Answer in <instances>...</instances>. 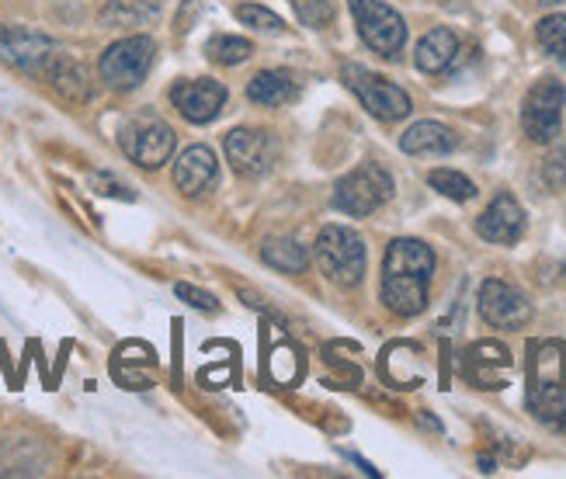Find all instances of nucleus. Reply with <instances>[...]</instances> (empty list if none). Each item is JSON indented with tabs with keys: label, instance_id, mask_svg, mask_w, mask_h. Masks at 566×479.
<instances>
[{
	"label": "nucleus",
	"instance_id": "obj_1",
	"mask_svg": "<svg viewBox=\"0 0 566 479\" xmlns=\"http://www.w3.org/2000/svg\"><path fill=\"white\" fill-rule=\"evenodd\" d=\"M434 274V250L421 240H392L382 261V302L397 316H417L428 306V285Z\"/></svg>",
	"mask_w": 566,
	"mask_h": 479
},
{
	"label": "nucleus",
	"instance_id": "obj_2",
	"mask_svg": "<svg viewBox=\"0 0 566 479\" xmlns=\"http://www.w3.org/2000/svg\"><path fill=\"white\" fill-rule=\"evenodd\" d=\"M566 344L535 341L528 351V410L535 420L563 431L566 424Z\"/></svg>",
	"mask_w": 566,
	"mask_h": 479
},
{
	"label": "nucleus",
	"instance_id": "obj_3",
	"mask_svg": "<svg viewBox=\"0 0 566 479\" xmlns=\"http://www.w3.org/2000/svg\"><path fill=\"white\" fill-rule=\"evenodd\" d=\"M316 264L340 289H355L365 279V243L348 226H324L316 237Z\"/></svg>",
	"mask_w": 566,
	"mask_h": 479
},
{
	"label": "nucleus",
	"instance_id": "obj_4",
	"mask_svg": "<svg viewBox=\"0 0 566 479\" xmlns=\"http://www.w3.org/2000/svg\"><path fill=\"white\" fill-rule=\"evenodd\" d=\"M157 56V45L150 35H129V39H118L115 45L105 49L102 63V81L115 91H133L146 81V73L154 66Z\"/></svg>",
	"mask_w": 566,
	"mask_h": 479
},
{
	"label": "nucleus",
	"instance_id": "obj_5",
	"mask_svg": "<svg viewBox=\"0 0 566 479\" xmlns=\"http://www.w3.org/2000/svg\"><path fill=\"white\" fill-rule=\"evenodd\" d=\"M392 198V178L379 164H361L344 174L334 188V206L348 216H373L379 206Z\"/></svg>",
	"mask_w": 566,
	"mask_h": 479
},
{
	"label": "nucleus",
	"instance_id": "obj_6",
	"mask_svg": "<svg viewBox=\"0 0 566 479\" xmlns=\"http://www.w3.org/2000/svg\"><path fill=\"white\" fill-rule=\"evenodd\" d=\"M340 77H344V84H348L352 91H355V97L361 101V105L373 112L376 118H382V122H400V118H407L410 115V94L403 91V87H397L392 81H386V77H379V73H373V70H365V66H358V63H348L340 70Z\"/></svg>",
	"mask_w": 566,
	"mask_h": 479
},
{
	"label": "nucleus",
	"instance_id": "obj_7",
	"mask_svg": "<svg viewBox=\"0 0 566 479\" xmlns=\"http://www.w3.org/2000/svg\"><path fill=\"white\" fill-rule=\"evenodd\" d=\"M348 8L355 14L361 42L373 49V53L392 60L407 45V24H403V18L392 11L389 4H382V0H348Z\"/></svg>",
	"mask_w": 566,
	"mask_h": 479
},
{
	"label": "nucleus",
	"instance_id": "obj_8",
	"mask_svg": "<svg viewBox=\"0 0 566 479\" xmlns=\"http://www.w3.org/2000/svg\"><path fill=\"white\" fill-rule=\"evenodd\" d=\"M563 105H566V87L556 77L538 81L522 105V129L532 143H553L559 136L563 122Z\"/></svg>",
	"mask_w": 566,
	"mask_h": 479
},
{
	"label": "nucleus",
	"instance_id": "obj_9",
	"mask_svg": "<svg viewBox=\"0 0 566 479\" xmlns=\"http://www.w3.org/2000/svg\"><path fill=\"white\" fill-rule=\"evenodd\" d=\"M175 143H178L175 129L160 118H136L122 129V149H126V157L146 170L167 164L170 154H175Z\"/></svg>",
	"mask_w": 566,
	"mask_h": 479
},
{
	"label": "nucleus",
	"instance_id": "obj_10",
	"mask_svg": "<svg viewBox=\"0 0 566 479\" xmlns=\"http://www.w3.org/2000/svg\"><path fill=\"white\" fill-rule=\"evenodd\" d=\"M480 316L497 326V331H522V326L532 320V302L501 279H486L480 285Z\"/></svg>",
	"mask_w": 566,
	"mask_h": 479
},
{
	"label": "nucleus",
	"instance_id": "obj_11",
	"mask_svg": "<svg viewBox=\"0 0 566 479\" xmlns=\"http://www.w3.org/2000/svg\"><path fill=\"white\" fill-rule=\"evenodd\" d=\"M227 160L240 178H264L279 157V143L261 129H233L227 136Z\"/></svg>",
	"mask_w": 566,
	"mask_h": 479
},
{
	"label": "nucleus",
	"instance_id": "obj_12",
	"mask_svg": "<svg viewBox=\"0 0 566 479\" xmlns=\"http://www.w3.org/2000/svg\"><path fill=\"white\" fill-rule=\"evenodd\" d=\"M56 42L29 29H14V24H0V60L18 70H45L53 60Z\"/></svg>",
	"mask_w": 566,
	"mask_h": 479
},
{
	"label": "nucleus",
	"instance_id": "obj_13",
	"mask_svg": "<svg viewBox=\"0 0 566 479\" xmlns=\"http://www.w3.org/2000/svg\"><path fill=\"white\" fill-rule=\"evenodd\" d=\"M170 101H175V108L195 122V125H206L212 122L219 112L227 105V87L219 81H181L170 91Z\"/></svg>",
	"mask_w": 566,
	"mask_h": 479
},
{
	"label": "nucleus",
	"instance_id": "obj_14",
	"mask_svg": "<svg viewBox=\"0 0 566 479\" xmlns=\"http://www.w3.org/2000/svg\"><path fill=\"white\" fill-rule=\"evenodd\" d=\"M476 233L490 243L511 247L525 237V209L511 195H497L486 206V212L476 219Z\"/></svg>",
	"mask_w": 566,
	"mask_h": 479
},
{
	"label": "nucleus",
	"instance_id": "obj_15",
	"mask_svg": "<svg viewBox=\"0 0 566 479\" xmlns=\"http://www.w3.org/2000/svg\"><path fill=\"white\" fill-rule=\"evenodd\" d=\"M216 178H219V160L209 146H188L175 164V185L188 198L209 191Z\"/></svg>",
	"mask_w": 566,
	"mask_h": 479
},
{
	"label": "nucleus",
	"instance_id": "obj_16",
	"mask_svg": "<svg viewBox=\"0 0 566 479\" xmlns=\"http://www.w3.org/2000/svg\"><path fill=\"white\" fill-rule=\"evenodd\" d=\"M459 146V136L441 122H417L400 136V149L410 157H441Z\"/></svg>",
	"mask_w": 566,
	"mask_h": 479
},
{
	"label": "nucleus",
	"instance_id": "obj_17",
	"mask_svg": "<svg viewBox=\"0 0 566 479\" xmlns=\"http://www.w3.org/2000/svg\"><path fill=\"white\" fill-rule=\"evenodd\" d=\"M382 375L386 383H392L397 389H413L424 383V368H421V351L413 344H389L382 355Z\"/></svg>",
	"mask_w": 566,
	"mask_h": 479
},
{
	"label": "nucleus",
	"instance_id": "obj_18",
	"mask_svg": "<svg viewBox=\"0 0 566 479\" xmlns=\"http://www.w3.org/2000/svg\"><path fill=\"white\" fill-rule=\"evenodd\" d=\"M45 77L53 81V87L66 97V101H73V105H81V101H87L91 97V81H87V70L77 63V60H70L66 53H53V60L45 63Z\"/></svg>",
	"mask_w": 566,
	"mask_h": 479
},
{
	"label": "nucleus",
	"instance_id": "obj_19",
	"mask_svg": "<svg viewBox=\"0 0 566 479\" xmlns=\"http://www.w3.org/2000/svg\"><path fill=\"white\" fill-rule=\"evenodd\" d=\"M455 56H459V39L449 29L428 32L421 42H417V53H413L417 70H424V73H446L455 63Z\"/></svg>",
	"mask_w": 566,
	"mask_h": 479
},
{
	"label": "nucleus",
	"instance_id": "obj_20",
	"mask_svg": "<svg viewBox=\"0 0 566 479\" xmlns=\"http://www.w3.org/2000/svg\"><path fill=\"white\" fill-rule=\"evenodd\" d=\"M248 97L254 101V105H264V108L289 105V101L295 97V81L289 77L285 70H264L251 81Z\"/></svg>",
	"mask_w": 566,
	"mask_h": 479
},
{
	"label": "nucleus",
	"instance_id": "obj_21",
	"mask_svg": "<svg viewBox=\"0 0 566 479\" xmlns=\"http://www.w3.org/2000/svg\"><path fill=\"white\" fill-rule=\"evenodd\" d=\"M160 14L157 0H112L102 8L105 29H139V24L154 21Z\"/></svg>",
	"mask_w": 566,
	"mask_h": 479
},
{
	"label": "nucleus",
	"instance_id": "obj_22",
	"mask_svg": "<svg viewBox=\"0 0 566 479\" xmlns=\"http://www.w3.org/2000/svg\"><path fill=\"white\" fill-rule=\"evenodd\" d=\"M261 258H264L268 268L285 271V274H300V271H306V264H310L306 247H303L300 240H285V237L268 240L264 250H261Z\"/></svg>",
	"mask_w": 566,
	"mask_h": 479
},
{
	"label": "nucleus",
	"instance_id": "obj_23",
	"mask_svg": "<svg viewBox=\"0 0 566 479\" xmlns=\"http://www.w3.org/2000/svg\"><path fill=\"white\" fill-rule=\"evenodd\" d=\"M254 53V45L240 35H212L206 45V56L219 66H237Z\"/></svg>",
	"mask_w": 566,
	"mask_h": 479
},
{
	"label": "nucleus",
	"instance_id": "obj_24",
	"mask_svg": "<svg viewBox=\"0 0 566 479\" xmlns=\"http://www.w3.org/2000/svg\"><path fill=\"white\" fill-rule=\"evenodd\" d=\"M428 181H431L434 191H441V195L452 198V201H470V198H476V185L465 178V174H459V170H449V167L431 170Z\"/></svg>",
	"mask_w": 566,
	"mask_h": 479
},
{
	"label": "nucleus",
	"instance_id": "obj_25",
	"mask_svg": "<svg viewBox=\"0 0 566 479\" xmlns=\"http://www.w3.org/2000/svg\"><path fill=\"white\" fill-rule=\"evenodd\" d=\"M483 368H511L507 347H501L494 341H480L476 347H470V375H473V379Z\"/></svg>",
	"mask_w": 566,
	"mask_h": 479
},
{
	"label": "nucleus",
	"instance_id": "obj_26",
	"mask_svg": "<svg viewBox=\"0 0 566 479\" xmlns=\"http://www.w3.org/2000/svg\"><path fill=\"white\" fill-rule=\"evenodd\" d=\"M538 42L546 45V53H553L556 60H566V14H549L538 21L535 29Z\"/></svg>",
	"mask_w": 566,
	"mask_h": 479
},
{
	"label": "nucleus",
	"instance_id": "obj_27",
	"mask_svg": "<svg viewBox=\"0 0 566 479\" xmlns=\"http://www.w3.org/2000/svg\"><path fill=\"white\" fill-rule=\"evenodd\" d=\"M243 24H251V29H261V32H285V21L275 14V11H268V8H258V4H237L233 11Z\"/></svg>",
	"mask_w": 566,
	"mask_h": 479
},
{
	"label": "nucleus",
	"instance_id": "obj_28",
	"mask_svg": "<svg viewBox=\"0 0 566 479\" xmlns=\"http://www.w3.org/2000/svg\"><path fill=\"white\" fill-rule=\"evenodd\" d=\"M292 8L303 24H310V29H327V24L334 21L331 0H292Z\"/></svg>",
	"mask_w": 566,
	"mask_h": 479
},
{
	"label": "nucleus",
	"instance_id": "obj_29",
	"mask_svg": "<svg viewBox=\"0 0 566 479\" xmlns=\"http://www.w3.org/2000/svg\"><path fill=\"white\" fill-rule=\"evenodd\" d=\"M543 181L549 188H566V139L549 149V157L543 160Z\"/></svg>",
	"mask_w": 566,
	"mask_h": 479
},
{
	"label": "nucleus",
	"instance_id": "obj_30",
	"mask_svg": "<svg viewBox=\"0 0 566 479\" xmlns=\"http://www.w3.org/2000/svg\"><path fill=\"white\" fill-rule=\"evenodd\" d=\"M185 302H188V306H195V310H202V313H216L219 306H216V295H209V292H202V289H195V285H178L175 289Z\"/></svg>",
	"mask_w": 566,
	"mask_h": 479
},
{
	"label": "nucleus",
	"instance_id": "obj_31",
	"mask_svg": "<svg viewBox=\"0 0 566 479\" xmlns=\"http://www.w3.org/2000/svg\"><path fill=\"white\" fill-rule=\"evenodd\" d=\"M543 4H563V0H543Z\"/></svg>",
	"mask_w": 566,
	"mask_h": 479
}]
</instances>
